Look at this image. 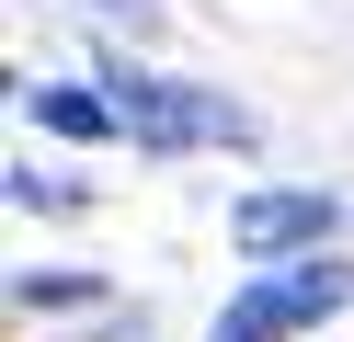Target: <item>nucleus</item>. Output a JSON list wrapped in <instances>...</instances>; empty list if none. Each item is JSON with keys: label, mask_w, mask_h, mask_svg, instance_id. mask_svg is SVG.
Instances as JSON below:
<instances>
[{"label": "nucleus", "mask_w": 354, "mask_h": 342, "mask_svg": "<svg viewBox=\"0 0 354 342\" xmlns=\"http://www.w3.org/2000/svg\"><path fill=\"white\" fill-rule=\"evenodd\" d=\"M115 126L138 149H240L252 114L217 103V91H183V80H115Z\"/></svg>", "instance_id": "obj_1"}, {"label": "nucleus", "mask_w": 354, "mask_h": 342, "mask_svg": "<svg viewBox=\"0 0 354 342\" xmlns=\"http://www.w3.org/2000/svg\"><path fill=\"white\" fill-rule=\"evenodd\" d=\"M343 296H354V263H297V274H274V285L229 296V308H217V342H286V331H308V319H331Z\"/></svg>", "instance_id": "obj_2"}, {"label": "nucleus", "mask_w": 354, "mask_h": 342, "mask_svg": "<svg viewBox=\"0 0 354 342\" xmlns=\"http://www.w3.org/2000/svg\"><path fill=\"white\" fill-rule=\"evenodd\" d=\"M331 228H343V205H331V194H297V182H286V194H240V205H229V240L252 251V263H274V251H320Z\"/></svg>", "instance_id": "obj_3"}, {"label": "nucleus", "mask_w": 354, "mask_h": 342, "mask_svg": "<svg viewBox=\"0 0 354 342\" xmlns=\"http://www.w3.org/2000/svg\"><path fill=\"white\" fill-rule=\"evenodd\" d=\"M35 126L46 137H126L115 126V91H35Z\"/></svg>", "instance_id": "obj_4"}, {"label": "nucleus", "mask_w": 354, "mask_h": 342, "mask_svg": "<svg viewBox=\"0 0 354 342\" xmlns=\"http://www.w3.org/2000/svg\"><path fill=\"white\" fill-rule=\"evenodd\" d=\"M92 12H115V23H126V12H138V23H149V0H92Z\"/></svg>", "instance_id": "obj_5"}]
</instances>
